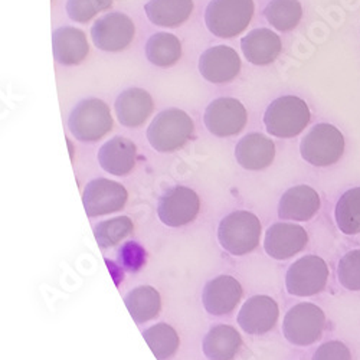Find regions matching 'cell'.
Returning a JSON list of instances; mask_svg holds the SVG:
<instances>
[{
	"label": "cell",
	"mask_w": 360,
	"mask_h": 360,
	"mask_svg": "<svg viewBox=\"0 0 360 360\" xmlns=\"http://www.w3.org/2000/svg\"><path fill=\"white\" fill-rule=\"evenodd\" d=\"M199 71L209 82L226 84L233 81L241 71V58L226 45L209 48L199 58Z\"/></svg>",
	"instance_id": "9a60e30c"
},
{
	"label": "cell",
	"mask_w": 360,
	"mask_h": 360,
	"mask_svg": "<svg viewBox=\"0 0 360 360\" xmlns=\"http://www.w3.org/2000/svg\"><path fill=\"white\" fill-rule=\"evenodd\" d=\"M320 205V196L313 188L307 185L294 186L281 196L278 217L284 221L307 222L317 215Z\"/></svg>",
	"instance_id": "e0dca14e"
},
{
	"label": "cell",
	"mask_w": 360,
	"mask_h": 360,
	"mask_svg": "<svg viewBox=\"0 0 360 360\" xmlns=\"http://www.w3.org/2000/svg\"><path fill=\"white\" fill-rule=\"evenodd\" d=\"M241 49L252 65H269L280 56L283 45L280 37L266 27L254 29L241 39Z\"/></svg>",
	"instance_id": "7402d4cb"
},
{
	"label": "cell",
	"mask_w": 360,
	"mask_h": 360,
	"mask_svg": "<svg viewBox=\"0 0 360 360\" xmlns=\"http://www.w3.org/2000/svg\"><path fill=\"white\" fill-rule=\"evenodd\" d=\"M203 122L209 133L214 136L231 137L244 130L248 122V114L239 100L221 97L206 107Z\"/></svg>",
	"instance_id": "9c48e42d"
},
{
	"label": "cell",
	"mask_w": 360,
	"mask_h": 360,
	"mask_svg": "<svg viewBox=\"0 0 360 360\" xmlns=\"http://www.w3.org/2000/svg\"><path fill=\"white\" fill-rule=\"evenodd\" d=\"M195 123L188 112L167 108L159 112L147 129V140L156 152L173 153L182 148L193 136Z\"/></svg>",
	"instance_id": "6da1fadb"
},
{
	"label": "cell",
	"mask_w": 360,
	"mask_h": 360,
	"mask_svg": "<svg viewBox=\"0 0 360 360\" xmlns=\"http://www.w3.org/2000/svg\"><path fill=\"white\" fill-rule=\"evenodd\" d=\"M326 327L324 311L313 303L291 307L283 321L284 338L294 346H310L321 339Z\"/></svg>",
	"instance_id": "52a82bcc"
},
{
	"label": "cell",
	"mask_w": 360,
	"mask_h": 360,
	"mask_svg": "<svg viewBox=\"0 0 360 360\" xmlns=\"http://www.w3.org/2000/svg\"><path fill=\"white\" fill-rule=\"evenodd\" d=\"M335 218L345 235L360 233V188L345 192L338 200Z\"/></svg>",
	"instance_id": "f1b7e54d"
},
{
	"label": "cell",
	"mask_w": 360,
	"mask_h": 360,
	"mask_svg": "<svg viewBox=\"0 0 360 360\" xmlns=\"http://www.w3.org/2000/svg\"><path fill=\"white\" fill-rule=\"evenodd\" d=\"M146 56L156 67H173L182 58V44H180L179 38L173 34H155L150 37L146 44Z\"/></svg>",
	"instance_id": "484cf974"
},
{
	"label": "cell",
	"mask_w": 360,
	"mask_h": 360,
	"mask_svg": "<svg viewBox=\"0 0 360 360\" xmlns=\"http://www.w3.org/2000/svg\"><path fill=\"white\" fill-rule=\"evenodd\" d=\"M124 304L137 324L147 323L159 316L162 300L156 288L150 285H140L131 290L124 297Z\"/></svg>",
	"instance_id": "d4e9b609"
},
{
	"label": "cell",
	"mask_w": 360,
	"mask_h": 360,
	"mask_svg": "<svg viewBox=\"0 0 360 360\" xmlns=\"http://www.w3.org/2000/svg\"><path fill=\"white\" fill-rule=\"evenodd\" d=\"M52 48L55 61L61 65H78L89 53L86 35L72 26L58 27L52 34Z\"/></svg>",
	"instance_id": "ffe728a7"
},
{
	"label": "cell",
	"mask_w": 360,
	"mask_h": 360,
	"mask_svg": "<svg viewBox=\"0 0 360 360\" xmlns=\"http://www.w3.org/2000/svg\"><path fill=\"white\" fill-rule=\"evenodd\" d=\"M254 12V0H211L205 12V23L212 35L229 39L245 31Z\"/></svg>",
	"instance_id": "7a4b0ae2"
},
{
	"label": "cell",
	"mask_w": 360,
	"mask_h": 360,
	"mask_svg": "<svg viewBox=\"0 0 360 360\" xmlns=\"http://www.w3.org/2000/svg\"><path fill=\"white\" fill-rule=\"evenodd\" d=\"M265 19L281 32L292 31L303 18V6L300 0H271L264 11Z\"/></svg>",
	"instance_id": "4316f807"
},
{
	"label": "cell",
	"mask_w": 360,
	"mask_h": 360,
	"mask_svg": "<svg viewBox=\"0 0 360 360\" xmlns=\"http://www.w3.org/2000/svg\"><path fill=\"white\" fill-rule=\"evenodd\" d=\"M133 231L134 225L129 217H117L108 221H103L94 228L98 247L103 250L115 247L123 239L130 236Z\"/></svg>",
	"instance_id": "f546056e"
},
{
	"label": "cell",
	"mask_w": 360,
	"mask_h": 360,
	"mask_svg": "<svg viewBox=\"0 0 360 360\" xmlns=\"http://www.w3.org/2000/svg\"><path fill=\"white\" fill-rule=\"evenodd\" d=\"M311 112L307 103L295 96H284L268 105L264 114L266 131L280 139H292L309 126Z\"/></svg>",
	"instance_id": "3957f363"
},
{
	"label": "cell",
	"mask_w": 360,
	"mask_h": 360,
	"mask_svg": "<svg viewBox=\"0 0 360 360\" xmlns=\"http://www.w3.org/2000/svg\"><path fill=\"white\" fill-rule=\"evenodd\" d=\"M114 0H68L67 13L77 23H88L100 12L108 11Z\"/></svg>",
	"instance_id": "4dcf8cb0"
},
{
	"label": "cell",
	"mask_w": 360,
	"mask_h": 360,
	"mask_svg": "<svg viewBox=\"0 0 360 360\" xmlns=\"http://www.w3.org/2000/svg\"><path fill=\"white\" fill-rule=\"evenodd\" d=\"M340 284L349 291H360V250L347 252L338 266Z\"/></svg>",
	"instance_id": "1f68e13d"
},
{
	"label": "cell",
	"mask_w": 360,
	"mask_h": 360,
	"mask_svg": "<svg viewBox=\"0 0 360 360\" xmlns=\"http://www.w3.org/2000/svg\"><path fill=\"white\" fill-rule=\"evenodd\" d=\"M98 162L110 174L127 176L136 167L137 147L131 140L117 136L100 148Z\"/></svg>",
	"instance_id": "44dd1931"
},
{
	"label": "cell",
	"mask_w": 360,
	"mask_h": 360,
	"mask_svg": "<svg viewBox=\"0 0 360 360\" xmlns=\"http://www.w3.org/2000/svg\"><path fill=\"white\" fill-rule=\"evenodd\" d=\"M144 12L156 26L179 27L191 18L193 0H148Z\"/></svg>",
	"instance_id": "603a6c76"
},
{
	"label": "cell",
	"mask_w": 360,
	"mask_h": 360,
	"mask_svg": "<svg viewBox=\"0 0 360 360\" xmlns=\"http://www.w3.org/2000/svg\"><path fill=\"white\" fill-rule=\"evenodd\" d=\"M313 360H352V353L345 343L332 340L323 343L316 350Z\"/></svg>",
	"instance_id": "d6a6232c"
},
{
	"label": "cell",
	"mask_w": 360,
	"mask_h": 360,
	"mask_svg": "<svg viewBox=\"0 0 360 360\" xmlns=\"http://www.w3.org/2000/svg\"><path fill=\"white\" fill-rule=\"evenodd\" d=\"M261 222L248 211H236L225 217L218 228L221 247L235 257L252 252L261 239Z\"/></svg>",
	"instance_id": "277c9868"
},
{
	"label": "cell",
	"mask_w": 360,
	"mask_h": 360,
	"mask_svg": "<svg viewBox=\"0 0 360 360\" xmlns=\"http://www.w3.org/2000/svg\"><path fill=\"white\" fill-rule=\"evenodd\" d=\"M200 211L198 193L185 186L169 189L159 200V219L172 228H179L193 222Z\"/></svg>",
	"instance_id": "7c38bea8"
},
{
	"label": "cell",
	"mask_w": 360,
	"mask_h": 360,
	"mask_svg": "<svg viewBox=\"0 0 360 360\" xmlns=\"http://www.w3.org/2000/svg\"><path fill=\"white\" fill-rule=\"evenodd\" d=\"M241 298V284L231 276H219L205 285L202 303L209 314L225 316L236 309Z\"/></svg>",
	"instance_id": "2e32d148"
},
{
	"label": "cell",
	"mask_w": 360,
	"mask_h": 360,
	"mask_svg": "<svg viewBox=\"0 0 360 360\" xmlns=\"http://www.w3.org/2000/svg\"><path fill=\"white\" fill-rule=\"evenodd\" d=\"M243 345L236 328L226 324L215 326L203 339V353L207 360H232Z\"/></svg>",
	"instance_id": "cb8c5ba5"
},
{
	"label": "cell",
	"mask_w": 360,
	"mask_h": 360,
	"mask_svg": "<svg viewBox=\"0 0 360 360\" xmlns=\"http://www.w3.org/2000/svg\"><path fill=\"white\" fill-rule=\"evenodd\" d=\"M115 114L118 122L124 127H141L153 114L155 103L143 88H129L115 100Z\"/></svg>",
	"instance_id": "ac0fdd59"
},
{
	"label": "cell",
	"mask_w": 360,
	"mask_h": 360,
	"mask_svg": "<svg viewBox=\"0 0 360 360\" xmlns=\"http://www.w3.org/2000/svg\"><path fill=\"white\" fill-rule=\"evenodd\" d=\"M345 137L332 124L314 126L300 143L302 158L317 167H327L338 163L345 153Z\"/></svg>",
	"instance_id": "8992f818"
},
{
	"label": "cell",
	"mask_w": 360,
	"mask_h": 360,
	"mask_svg": "<svg viewBox=\"0 0 360 360\" xmlns=\"http://www.w3.org/2000/svg\"><path fill=\"white\" fill-rule=\"evenodd\" d=\"M235 159L247 170L266 169L276 159V144L261 133L247 134L235 147Z\"/></svg>",
	"instance_id": "d6986e66"
},
{
	"label": "cell",
	"mask_w": 360,
	"mask_h": 360,
	"mask_svg": "<svg viewBox=\"0 0 360 360\" xmlns=\"http://www.w3.org/2000/svg\"><path fill=\"white\" fill-rule=\"evenodd\" d=\"M68 127L79 141H98L112 130L110 107L98 98L82 100L71 111Z\"/></svg>",
	"instance_id": "5b68a950"
},
{
	"label": "cell",
	"mask_w": 360,
	"mask_h": 360,
	"mask_svg": "<svg viewBox=\"0 0 360 360\" xmlns=\"http://www.w3.org/2000/svg\"><path fill=\"white\" fill-rule=\"evenodd\" d=\"M127 198L129 193L123 185L108 179H96L85 186L82 202L86 217L96 218L122 211Z\"/></svg>",
	"instance_id": "8fae6325"
},
{
	"label": "cell",
	"mask_w": 360,
	"mask_h": 360,
	"mask_svg": "<svg viewBox=\"0 0 360 360\" xmlns=\"http://www.w3.org/2000/svg\"><path fill=\"white\" fill-rule=\"evenodd\" d=\"M280 316L276 300L268 295H254L238 314V324L245 333L261 336L276 327Z\"/></svg>",
	"instance_id": "5bb4252c"
},
{
	"label": "cell",
	"mask_w": 360,
	"mask_h": 360,
	"mask_svg": "<svg viewBox=\"0 0 360 360\" xmlns=\"http://www.w3.org/2000/svg\"><path fill=\"white\" fill-rule=\"evenodd\" d=\"M307 244L309 233L303 226L290 222H277L266 229L264 250L271 258L284 261L302 252Z\"/></svg>",
	"instance_id": "4fadbf2b"
},
{
	"label": "cell",
	"mask_w": 360,
	"mask_h": 360,
	"mask_svg": "<svg viewBox=\"0 0 360 360\" xmlns=\"http://www.w3.org/2000/svg\"><path fill=\"white\" fill-rule=\"evenodd\" d=\"M143 338L150 350L153 352L159 360H167L173 357L180 346V339L176 330L166 323H159L144 330Z\"/></svg>",
	"instance_id": "83f0119b"
},
{
	"label": "cell",
	"mask_w": 360,
	"mask_h": 360,
	"mask_svg": "<svg viewBox=\"0 0 360 360\" xmlns=\"http://www.w3.org/2000/svg\"><path fill=\"white\" fill-rule=\"evenodd\" d=\"M328 265L317 255H306L290 265L285 276L288 294L311 297L321 292L328 280Z\"/></svg>",
	"instance_id": "ba28073f"
},
{
	"label": "cell",
	"mask_w": 360,
	"mask_h": 360,
	"mask_svg": "<svg viewBox=\"0 0 360 360\" xmlns=\"http://www.w3.org/2000/svg\"><path fill=\"white\" fill-rule=\"evenodd\" d=\"M136 35L134 22L124 13L111 12L98 20L91 27V38L94 45L105 52H120L127 49Z\"/></svg>",
	"instance_id": "30bf717a"
}]
</instances>
